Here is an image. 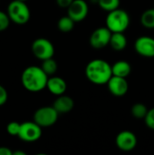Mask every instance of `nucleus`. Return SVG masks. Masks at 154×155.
<instances>
[{"label": "nucleus", "mask_w": 154, "mask_h": 155, "mask_svg": "<svg viewBox=\"0 0 154 155\" xmlns=\"http://www.w3.org/2000/svg\"><path fill=\"white\" fill-rule=\"evenodd\" d=\"M112 31L107 27L96 28L90 36V45L94 49H102L110 45Z\"/></svg>", "instance_id": "6e6552de"}, {"label": "nucleus", "mask_w": 154, "mask_h": 155, "mask_svg": "<svg viewBox=\"0 0 154 155\" xmlns=\"http://www.w3.org/2000/svg\"><path fill=\"white\" fill-rule=\"evenodd\" d=\"M48 75L41 66L31 65L26 67L21 76V82L25 89L32 93H38L46 88Z\"/></svg>", "instance_id": "f257e3e1"}, {"label": "nucleus", "mask_w": 154, "mask_h": 155, "mask_svg": "<svg viewBox=\"0 0 154 155\" xmlns=\"http://www.w3.org/2000/svg\"><path fill=\"white\" fill-rule=\"evenodd\" d=\"M13 155H26L25 153L24 152H21V151H15V152H13Z\"/></svg>", "instance_id": "cd10ccee"}, {"label": "nucleus", "mask_w": 154, "mask_h": 155, "mask_svg": "<svg viewBox=\"0 0 154 155\" xmlns=\"http://www.w3.org/2000/svg\"><path fill=\"white\" fill-rule=\"evenodd\" d=\"M32 52L36 58L43 61L54 56V47L51 41L46 38L40 37L33 42Z\"/></svg>", "instance_id": "423d86ee"}, {"label": "nucleus", "mask_w": 154, "mask_h": 155, "mask_svg": "<svg viewBox=\"0 0 154 155\" xmlns=\"http://www.w3.org/2000/svg\"><path fill=\"white\" fill-rule=\"evenodd\" d=\"M105 25L112 31V33L124 32L130 25L129 14L121 8L108 12L105 19Z\"/></svg>", "instance_id": "7ed1b4c3"}, {"label": "nucleus", "mask_w": 154, "mask_h": 155, "mask_svg": "<svg viewBox=\"0 0 154 155\" xmlns=\"http://www.w3.org/2000/svg\"><path fill=\"white\" fill-rule=\"evenodd\" d=\"M8 98V94L7 91L5 90V88L4 86H2L0 84V106L4 105Z\"/></svg>", "instance_id": "393cba45"}, {"label": "nucleus", "mask_w": 154, "mask_h": 155, "mask_svg": "<svg viewBox=\"0 0 154 155\" xmlns=\"http://www.w3.org/2000/svg\"><path fill=\"white\" fill-rule=\"evenodd\" d=\"M127 38L123 32H115L112 33L110 46L115 51H122L127 46Z\"/></svg>", "instance_id": "dca6fc26"}, {"label": "nucleus", "mask_w": 154, "mask_h": 155, "mask_svg": "<svg viewBox=\"0 0 154 155\" xmlns=\"http://www.w3.org/2000/svg\"><path fill=\"white\" fill-rule=\"evenodd\" d=\"M145 124L148 128L154 130V107L150 109L144 118Z\"/></svg>", "instance_id": "b1692460"}, {"label": "nucleus", "mask_w": 154, "mask_h": 155, "mask_svg": "<svg viewBox=\"0 0 154 155\" xmlns=\"http://www.w3.org/2000/svg\"><path fill=\"white\" fill-rule=\"evenodd\" d=\"M85 76L94 84H107L113 76L112 65L103 59H93L85 67Z\"/></svg>", "instance_id": "f03ea898"}, {"label": "nucleus", "mask_w": 154, "mask_h": 155, "mask_svg": "<svg viewBox=\"0 0 154 155\" xmlns=\"http://www.w3.org/2000/svg\"><path fill=\"white\" fill-rule=\"evenodd\" d=\"M89 13V6L85 0H74L67 7V15L76 23L86 18Z\"/></svg>", "instance_id": "1a4fd4ad"}, {"label": "nucleus", "mask_w": 154, "mask_h": 155, "mask_svg": "<svg viewBox=\"0 0 154 155\" xmlns=\"http://www.w3.org/2000/svg\"><path fill=\"white\" fill-rule=\"evenodd\" d=\"M21 1H24V2H25V1H26V0H21Z\"/></svg>", "instance_id": "c85d7f7f"}, {"label": "nucleus", "mask_w": 154, "mask_h": 155, "mask_svg": "<svg viewBox=\"0 0 154 155\" xmlns=\"http://www.w3.org/2000/svg\"><path fill=\"white\" fill-rule=\"evenodd\" d=\"M46 88L51 94L59 96L65 93L67 89V84L63 78L59 76H52L48 78Z\"/></svg>", "instance_id": "4468645a"}, {"label": "nucleus", "mask_w": 154, "mask_h": 155, "mask_svg": "<svg viewBox=\"0 0 154 155\" xmlns=\"http://www.w3.org/2000/svg\"><path fill=\"white\" fill-rule=\"evenodd\" d=\"M113 75L126 78L132 72L131 64L125 60H120L112 65Z\"/></svg>", "instance_id": "2eb2a0df"}, {"label": "nucleus", "mask_w": 154, "mask_h": 155, "mask_svg": "<svg viewBox=\"0 0 154 155\" xmlns=\"http://www.w3.org/2000/svg\"><path fill=\"white\" fill-rule=\"evenodd\" d=\"M0 155H13V152L7 147H0Z\"/></svg>", "instance_id": "bb28decb"}, {"label": "nucleus", "mask_w": 154, "mask_h": 155, "mask_svg": "<svg viewBox=\"0 0 154 155\" xmlns=\"http://www.w3.org/2000/svg\"><path fill=\"white\" fill-rule=\"evenodd\" d=\"M42 136V127L34 121L21 124L18 137L26 143H34Z\"/></svg>", "instance_id": "0eeeda50"}, {"label": "nucleus", "mask_w": 154, "mask_h": 155, "mask_svg": "<svg viewBox=\"0 0 154 155\" xmlns=\"http://www.w3.org/2000/svg\"><path fill=\"white\" fill-rule=\"evenodd\" d=\"M7 15L12 22L17 25H25L30 19V10L27 5L21 0L11 1L7 6Z\"/></svg>", "instance_id": "20e7f679"}, {"label": "nucleus", "mask_w": 154, "mask_h": 155, "mask_svg": "<svg viewBox=\"0 0 154 155\" xmlns=\"http://www.w3.org/2000/svg\"><path fill=\"white\" fill-rule=\"evenodd\" d=\"M74 21L67 15L65 16H62L57 23L58 29L63 33H69L74 27Z\"/></svg>", "instance_id": "f3484780"}, {"label": "nucleus", "mask_w": 154, "mask_h": 155, "mask_svg": "<svg viewBox=\"0 0 154 155\" xmlns=\"http://www.w3.org/2000/svg\"><path fill=\"white\" fill-rule=\"evenodd\" d=\"M107 86L109 92L116 97L125 95L129 89V84L126 78L115 75H113L110 78V80L107 83Z\"/></svg>", "instance_id": "f8f14e48"}, {"label": "nucleus", "mask_w": 154, "mask_h": 155, "mask_svg": "<svg viewBox=\"0 0 154 155\" xmlns=\"http://www.w3.org/2000/svg\"><path fill=\"white\" fill-rule=\"evenodd\" d=\"M20 126H21V124L17 122H11L6 126V132L11 136H18Z\"/></svg>", "instance_id": "4be33fe9"}, {"label": "nucleus", "mask_w": 154, "mask_h": 155, "mask_svg": "<svg viewBox=\"0 0 154 155\" xmlns=\"http://www.w3.org/2000/svg\"><path fill=\"white\" fill-rule=\"evenodd\" d=\"M98 5L103 10L111 12L119 8L120 0H98Z\"/></svg>", "instance_id": "412c9836"}, {"label": "nucleus", "mask_w": 154, "mask_h": 155, "mask_svg": "<svg viewBox=\"0 0 154 155\" xmlns=\"http://www.w3.org/2000/svg\"><path fill=\"white\" fill-rule=\"evenodd\" d=\"M58 115L59 114L54 106H44L34 112V121L42 128H46L57 122Z\"/></svg>", "instance_id": "39448f33"}, {"label": "nucleus", "mask_w": 154, "mask_h": 155, "mask_svg": "<svg viewBox=\"0 0 154 155\" xmlns=\"http://www.w3.org/2000/svg\"><path fill=\"white\" fill-rule=\"evenodd\" d=\"M136 53L143 57H154V38L148 35H143L136 39L134 43Z\"/></svg>", "instance_id": "9b49d317"}, {"label": "nucleus", "mask_w": 154, "mask_h": 155, "mask_svg": "<svg viewBox=\"0 0 154 155\" xmlns=\"http://www.w3.org/2000/svg\"><path fill=\"white\" fill-rule=\"evenodd\" d=\"M53 106L58 112L59 114H64L70 113L74 107V101L72 97L65 95L64 94L59 95L54 102Z\"/></svg>", "instance_id": "ddd939ff"}, {"label": "nucleus", "mask_w": 154, "mask_h": 155, "mask_svg": "<svg viewBox=\"0 0 154 155\" xmlns=\"http://www.w3.org/2000/svg\"><path fill=\"white\" fill-rule=\"evenodd\" d=\"M74 0H56V3L57 5L60 6V7H63V8H67L72 3H73Z\"/></svg>", "instance_id": "a878e982"}, {"label": "nucleus", "mask_w": 154, "mask_h": 155, "mask_svg": "<svg viewBox=\"0 0 154 155\" xmlns=\"http://www.w3.org/2000/svg\"><path fill=\"white\" fill-rule=\"evenodd\" d=\"M10 18L7 14L3 11H0V32L5 30L10 24Z\"/></svg>", "instance_id": "5701e85b"}, {"label": "nucleus", "mask_w": 154, "mask_h": 155, "mask_svg": "<svg viewBox=\"0 0 154 155\" xmlns=\"http://www.w3.org/2000/svg\"><path fill=\"white\" fill-rule=\"evenodd\" d=\"M41 67H42L44 72L48 76L49 75H53L57 71V63H56V61L53 57H51V58L43 60Z\"/></svg>", "instance_id": "aec40b11"}, {"label": "nucleus", "mask_w": 154, "mask_h": 155, "mask_svg": "<svg viewBox=\"0 0 154 155\" xmlns=\"http://www.w3.org/2000/svg\"><path fill=\"white\" fill-rule=\"evenodd\" d=\"M141 23L146 28H154V8H149L143 13L141 16Z\"/></svg>", "instance_id": "a211bd4d"}, {"label": "nucleus", "mask_w": 154, "mask_h": 155, "mask_svg": "<svg viewBox=\"0 0 154 155\" xmlns=\"http://www.w3.org/2000/svg\"><path fill=\"white\" fill-rule=\"evenodd\" d=\"M115 143L121 151L131 152L137 145V137L131 131H122L117 134Z\"/></svg>", "instance_id": "9d476101"}, {"label": "nucleus", "mask_w": 154, "mask_h": 155, "mask_svg": "<svg viewBox=\"0 0 154 155\" xmlns=\"http://www.w3.org/2000/svg\"><path fill=\"white\" fill-rule=\"evenodd\" d=\"M149 109L146 107L145 104L142 103H136L132 106L131 114L136 119H144Z\"/></svg>", "instance_id": "6ab92c4d"}]
</instances>
